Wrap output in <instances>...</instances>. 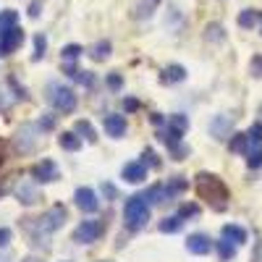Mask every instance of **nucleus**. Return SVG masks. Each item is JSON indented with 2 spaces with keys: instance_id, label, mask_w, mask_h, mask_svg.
<instances>
[{
  "instance_id": "obj_1",
  "label": "nucleus",
  "mask_w": 262,
  "mask_h": 262,
  "mask_svg": "<svg viewBox=\"0 0 262 262\" xmlns=\"http://www.w3.org/2000/svg\"><path fill=\"white\" fill-rule=\"evenodd\" d=\"M194 189H196V196L205 200L215 212H223L228 207V200H231V191L228 186L223 184V179H217L215 173H196L194 176Z\"/></svg>"
},
{
  "instance_id": "obj_2",
  "label": "nucleus",
  "mask_w": 262,
  "mask_h": 262,
  "mask_svg": "<svg viewBox=\"0 0 262 262\" xmlns=\"http://www.w3.org/2000/svg\"><path fill=\"white\" fill-rule=\"evenodd\" d=\"M66 215H69V212H66V207H63V205H55V207H50L45 215L34 217V221L29 217V221L24 223V228L32 233V242H34V244L48 247V244H45V236H50L53 231H58V228L66 223Z\"/></svg>"
},
{
  "instance_id": "obj_3",
  "label": "nucleus",
  "mask_w": 262,
  "mask_h": 262,
  "mask_svg": "<svg viewBox=\"0 0 262 262\" xmlns=\"http://www.w3.org/2000/svg\"><path fill=\"white\" fill-rule=\"evenodd\" d=\"M123 221L131 231H139L147 226L149 221V202L144 194H134L126 200V207H123Z\"/></svg>"
},
{
  "instance_id": "obj_4",
  "label": "nucleus",
  "mask_w": 262,
  "mask_h": 262,
  "mask_svg": "<svg viewBox=\"0 0 262 262\" xmlns=\"http://www.w3.org/2000/svg\"><path fill=\"white\" fill-rule=\"evenodd\" d=\"M105 233V223L102 221H81L74 231V242L76 244H95L97 238Z\"/></svg>"
},
{
  "instance_id": "obj_5",
  "label": "nucleus",
  "mask_w": 262,
  "mask_h": 262,
  "mask_svg": "<svg viewBox=\"0 0 262 262\" xmlns=\"http://www.w3.org/2000/svg\"><path fill=\"white\" fill-rule=\"evenodd\" d=\"M37 131H42L39 126H32V123H24L18 131H16V139H13V147L16 152H21V155H27V152H34L39 137H37Z\"/></svg>"
},
{
  "instance_id": "obj_6",
  "label": "nucleus",
  "mask_w": 262,
  "mask_h": 262,
  "mask_svg": "<svg viewBox=\"0 0 262 262\" xmlns=\"http://www.w3.org/2000/svg\"><path fill=\"white\" fill-rule=\"evenodd\" d=\"M50 102L58 113H74L76 111V95L69 86H50Z\"/></svg>"
},
{
  "instance_id": "obj_7",
  "label": "nucleus",
  "mask_w": 262,
  "mask_h": 262,
  "mask_svg": "<svg viewBox=\"0 0 262 262\" xmlns=\"http://www.w3.org/2000/svg\"><path fill=\"white\" fill-rule=\"evenodd\" d=\"M21 42H24V32H21L18 27L3 29V32H0V58L13 55V53L21 48Z\"/></svg>"
},
{
  "instance_id": "obj_8",
  "label": "nucleus",
  "mask_w": 262,
  "mask_h": 262,
  "mask_svg": "<svg viewBox=\"0 0 262 262\" xmlns=\"http://www.w3.org/2000/svg\"><path fill=\"white\" fill-rule=\"evenodd\" d=\"M32 179L37 184H53V181L60 179V170H58V165L53 160L45 158V160H39L37 165H32Z\"/></svg>"
},
{
  "instance_id": "obj_9",
  "label": "nucleus",
  "mask_w": 262,
  "mask_h": 262,
  "mask_svg": "<svg viewBox=\"0 0 262 262\" xmlns=\"http://www.w3.org/2000/svg\"><path fill=\"white\" fill-rule=\"evenodd\" d=\"M74 202H76V207H79L81 212H97V210H100V200H97V194H95L90 186L76 189Z\"/></svg>"
},
{
  "instance_id": "obj_10",
  "label": "nucleus",
  "mask_w": 262,
  "mask_h": 262,
  "mask_svg": "<svg viewBox=\"0 0 262 262\" xmlns=\"http://www.w3.org/2000/svg\"><path fill=\"white\" fill-rule=\"evenodd\" d=\"M186 249H189V254L202 257V254H207L212 249V242H210V236H205V233H191L186 238Z\"/></svg>"
},
{
  "instance_id": "obj_11",
  "label": "nucleus",
  "mask_w": 262,
  "mask_h": 262,
  "mask_svg": "<svg viewBox=\"0 0 262 262\" xmlns=\"http://www.w3.org/2000/svg\"><path fill=\"white\" fill-rule=\"evenodd\" d=\"M102 126H105V131H107V137H113V139H121V137L126 134V116L111 113V116H105Z\"/></svg>"
},
{
  "instance_id": "obj_12",
  "label": "nucleus",
  "mask_w": 262,
  "mask_h": 262,
  "mask_svg": "<svg viewBox=\"0 0 262 262\" xmlns=\"http://www.w3.org/2000/svg\"><path fill=\"white\" fill-rule=\"evenodd\" d=\"M13 194L18 196V202H21V205H37V202H39V191H37V186L29 184V181L16 184Z\"/></svg>"
},
{
  "instance_id": "obj_13",
  "label": "nucleus",
  "mask_w": 262,
  "mask_h": 262,
  "mask_svg": "<svg viewBox=\"0 0 262 262\" xmlns=\"http://www.w3.org/2000/svg\"><path fill=\"white\" fill-rule=\"evenodd\" d=\"M121 176L128 181V184H142L147 179V165L144 163H126L123 170H121Z\"/></svg>"
},
{
  "instance_id": "obj_14",
  "label": "nucleus",
  "mask_w": 262,
  "mask_h": 262,
  "mask_svg": "<svg viewBox=\"0 0 262 262\" xmlns=\"http://www.w3.org/2000/svg\"><path fill=\"white\" fill-rule=\"evenodd\" d=\"M210 134L215 139H228L231 137V118L228 116H215L210 123Z\"/></svg>"
},
{
  "instance_id": "obj_15",
  "label": "nucleus",
  "mask_w": 262,
  "mask_h": 262,
  "mask_svg": "<svg viewBox=\"0 0 262 262\" xmlns=\"http://www.w3.org/2000/svg\"><path fill=\"white\" fill-rule=\"evenodd\" d=\"M160 79H163V84H179V81L186 79V69H184V66H179V63H170V66H165V69H163Z\"/></svg>"
},
{
  "instance_id": "obj_16",
  "label": "nucleus",
  "mask_w": 262,
  "mask_h": 262,
  "mask_svg": "<svg viewBox=\"0 0 262 262\" xmlns=\"http://www.w3.org/2000/svg\"><path fill=\"white\" fill-rule=\"evenodd\" d=\"M58 144L66 152H76V149H81V137L76 134V131H63V134L58 137Z\"/></svg>"
},
{
  "instance_id": "obj_17",
  "label": "nucleus",
  "mask_w": 262,
  "mask_h": 262,
  "mask_svg": "<svg viewBox=\"0 0 262 262\" xmlns=\"http://www.w3.org/2000/svg\"><path fill=\"white\" fill-rule=\"evenodd\" d=\"M259 18H262V13H259V11L247 8V11L238 13V27H242V29H254V27L259 24Z\"/></svg>"
},
{
  "instance_id": "obj_18",
  "label": "nucleus",
  "mask_w": 262,
  "mask_h": 262,
  "mask_svg": "<svg viewBox=\"0 0 262 262\" xmlns=\"http://www.w3.org/2000/svg\"><path fill=\"white\" fill-rule=\"evenodd\" d=\"M217 254H221L223 262H231L236 257V242H231V238L223 236V242H217Z\"/></svg>"
},
{
  "instance_id": "obj_19",
  "label": "nucleus",
  "mask_w": 262,
  "mask_h": 262,
  "mask_svg": "<svg viewBox=\"0 0 262 262\" xmlns=\"http://www.w3.org/2000/svg\"><path fill=\"white\" fill-rule=\"evenodd\" d=\"M74 131H76V134H79V137H84L86 142H92V144L97 142V131L92 128V123H90V121H76V126H74Z\"/></svg>"
},
{
  "instance_id": "obj_20",
  "label": "nucleus",
  "mask_w": 262,
  "mask_h": 262,
  "mask_svg": "<svg viewBox=\"0 0 262 262\" xmlns=\"http://www.w3.org/2000/svg\"><path fill=\"white\" fill-rule=\"evenodd\" d=\"M228 147H231V152H242V155H247L252 144H249V137L247 134H233L231 142H228Z\"/></svg>"
},
{
  "instance_id": "obj_21",
  "label": "nucleus",
  "mask_w": 262,
  "mask_h": 262,
  "mask_svg": "<svg viewBox=\"0 0 262 262\" xmlns=\"http://www.w3.org/2000/svg\"><path fill=\"white\" fill-rule=\"evenodd\" d=\"M223 236L226 238H231V242H236V244H244L247 242V231L242 228V226H223Z\"/></svg>"
},
{
  "instance_id": "obj_22",
  "label": "nucleus",
  "mask_w": 262,
  "mask_h": 262,
  "mask_svg": "<svg viewBox=\"0 0 262 262\" xmlns=\"http://www.w3.org/2000/svg\"><path fill=\"white\" fill-rule=\"evenodd\" d=\"M90 58H92V60H97V63H100V60H105V58H111V42H107V39H100L97 45L90 50Z\"/></svg>"
},
{
  "instance_id": "obj_23",
  "label": "nucleus",
  "mask_w": 262,
  "mask_h": 262,
  "mask_svg": "<svg viewBox=\"0 0 262 262\" xmlns=\"http://www.w3.org/2000/svg\"><path fill=\"white\" fill-rule=\"evenodd\" d=\"M144 196L149 205H163L168 200V191H165V186H152L149 191H144Z\"/></svg>"
},
{
  "instance_id": "obj_24",
  "label": "nucleus",
  "mask_w": 262,
  "mask_h": 262,
  "mask_svg": "<svg viewBox=\"0 0 262 262\" xmlns=\"http://www.w3.org/2000/svg\"><path fill=\"white\" fill-rule=\"evenodd\" d=\"M181 226H184V217L181 215H170V217H165V221L160 223V231L163 233H176V231H181Z\"/></svg>"
},
{
  "instance_id": "obj_25",
  "label": "nucleus",
  "mask_w": 262,
  "mask_h": 262,
  "mask_svg": "<svg viewBox=\"0 0 262 262\" xmlns=\"http://www.w3.org/2000/svg\"><path fill=\"white\" fill-rule=\"evenodd\" d=\"M247 165H249V168H262V144H259V147H249V152H247Z\"/></svg>"
},
{
  "instance_id": "obj_26",
  "label": "nucleus",
  "mask_w": 262,
  "mask_h": 262,
  "mask_svg": "<svg viewBox=\"0 0 262 262\" xmlns=\"http://www.w3.org/2000/svg\"><path fill=\"white\" fill-rule=\"evenodd\" d=\"M81 53H84V50H81L79 45H66V48L60 50V58H63V63H74Z\"/></svg>"
},
{
  "instance_id": "obj_27",
  "label": "nucleus",
  "mask_w": 262,
  "mask_h": 262,
  "mask_svg": "<svg viewBox=\"0 0 262 262\" xmlns=\"http://www.w3.org/2000/svg\"><path fill=\"white\" fill-rule=\"evenodd\" d=\"M184 189H186V181H184L181 176L170 179V181H168V186H165V191H168V200H170V196H176L179 191H184Z\"/></svg>"
},
{
  "instance_id": "obj_28",
  "label": "nucleus",
  "mask_w": 262,
  "mask_h": 262,
  "mask_svg": "<svg viewBox=\"0 0 262 262\" xmlns=\"http://www.w3.org/2000/svg\"><path fill=\"white\" fill-rule=\"evenodd\" d=\"M168 126H173L176 131H181V134H186V128H189V118H186V116H181V113H176V116H170V118H168Z\"/></svg>"
},
{
  "instance_id": "obj_29",
  "label": "nucleus",
  "mask_w": 262,
  "mask_h": 262,
  "mask_svg": "<svg viewBox=\"0 0 262 262\" xmlns=\"http://www.w3.org/2000/svg\"><path fill=\"white\" fill-rule=\"evenodd\" d=\"M45 50H48L45 34H37V37H34V55H32V60H39L42 55H45Z\"/></svg>"
},
{
  "instance_id": "obj_30",
  "label": "nucleus",
  "mask_w": 262,
  "mask_h": 262,
  "mask_svg": "<svg viewBox=\"0 0 262 262\" xmlns=\"http://www.w3.org/2000/svg\"><path fill=\"white\" fill-rule=\"evenodd\" d=\"M16 18H18L16 11H3L0 13V32L8 29V27H16Z\"/></svg>"
},
{
  "instance_id": "obj_31",
  "label": "nucleus",
  "mask_w": 262,
  "mask_h": 262,
  "mask_svg": "<svg viewBox=\"0 0 262 262\" xmlns=\"http://www.w3.org/2000/svg\"><path fill=\"white\" fill-rule=\"evenodd\" d=\"M247 137H249V144H252V147H259V144H262V123H254V126L247 131Z\"/></svg>"
},
{
  "instance_id": "obj_32",
  "label": "nucleus",
  "mask_w": 262,
  "mask_h": 262,
  "mask_svg": "<svg viewBox=\"0 0 262 262\" xmlns=\"http://www.w3.org/2000/svg\"><path fill=\"white\" fill-rule=\"evenodd\" d=\"M205 37L212 39V42H221V39H223V27H221V24H210V27L205 29Z\"/></svg>"
},
{
  "instance_id": "obj_33",
  "label": "nucleus",
  "mask_w": 262,
  "mask_h": 262,
  "mask_svg": "<svg viewBox=\"0 0 262 262\" xmlns=\"http://www.w3.org/2000/svg\"><path fill=\"white\" fill-rule=\"evenodd\" d=\"M160 0H142L139 3V13L137 16H152V8H155Z\"/></svg>"
},
{
  "instance_id": "obj_34",
  "label": "nucleus",
  "mask_w": 262,
  "mask_h": 262,
  "mask_svg": "<svg viewBox=\"0 0 262 262\" xmlns=\"http://www.w3.org/2000/svg\"><path fill=\"white\" fill-rule=\"evenodd\" d=\"M142 158H144V165H149V168H158V165H160L158 155H155L152 149H144V152H142Z\"/></svg>"
},
{
  "instance_id": "obj_35",
  "label": "nucleus",
  "mask_w": 262,
  "mask_h": 262,
  "mask_svg": "<svg viewBox=\"0 0 262 262\" xmlns=\"http://www.w3.org/2000/svg\"><path fill=\"white\" fill-rule=\"evenodd\" d=\"M179 215L181 217H196V215H200V207H196V205H181Z\"/></svg>"
},
{
  "instance_id": "obj_36",
  "label": "nucleus",
  "mask_w": 262,
  "mask_h": 262,
  "mask_svg": "<svg viewBox=\"0 0 262 262\" xmlns=\"http://www.w3.org/2000/svg\"><path fill=\"white\" fill-rule=\"evenodd\" d=\"M79 84H84V86H92V81H95V76L90 74V71H76V76H74Z\"/></svg>"
},
{
  "instance_id": "obj_37",
  "label": "nucleus",
  "mask_w": 262,
  "mask_h": 262,
  "mask_svg": "<svg viewBox=\"0 0 262 262\" xmlns=\"http://www.w3.org/2000/svg\"><path fill=\"white\" fill-rule=\"evenodd\" d=\"M249 69H252V74H254L257 79H262V55L252 58V63H249Z\"/></svg>"
},
{
  "instance_id": "obj_38",
  "label": "nucleus",
  "mask_w": 262,
  "mask_h": 262,
  "mask_svg": "<svg viewBox=\"0 0 262 262\" xmlns=\"http://www.w3.org/2000/svg\"><path fill=\"white\" fill-rule=\"evenodd\" d=\"M42 131H50L53 126H55V116H45V118H39V123H37Z\"/></svg>"
},
{
  "instance_id": "obj_39",
  "label": "nucleus",
  "mask_w": 262,
  "mask_h": 262,
  "mask_svg": "<svg viewBox=\"0 0 262 262\" xmlns=\"http://www.w3.org/2000/svg\"><path fill=\"white\" fill-rule=\"evenodd\" d=\"M121 84H123V81H121V76H118V74H111V76H107V86H111L113 92H118V90H121Z\"/></svg>"
},
{
  "instance_id": "obj_40",
  "label": "nucleus",
  "mask_w": 262,
  "mask_h": 262,
  "mask_svg": "<svg viewBox=\"0 0 262 262\" xmlns=\"http://www.w3.org/2000/svg\"><path fill=\"white\" fill-rule=\"evenodd\" d=\"M39 11H42V3H39V0H34V3H29V18H39Z\"/></svg>"
},
{
  "instance_id": "obj_41",
  "label": "nucleus",
  "mask_w": 262,
  "mask_h": 262,
  "mask_svg": "<svg viewBox=\"0 0 262 262\" xmlns=\"http://www.w3.org/2000/svg\"><path fill=\"white\" fill-rule=\"evenodd\" d=\"M11 244V231L8 228H0V249Z\"/></svg>"
},
{
  "instance_id": "obj_42",
  "label": "nucleus",
  "mask_w": 262,
  "mask_h": 262,
  "mask_svg": "<svg viewBox=\"0 0 262 262\" xmlns=\"http://www.w3.org/2000/svg\"><path fill=\"white\" fill-rule=\"evenodd\" d=\"M8 105H11V100L6 97V90L0 86V111H8Z\"/></svg>"
},
{
  "instance_id": "obj_43",
  "label": "nucleus",
  "mask_w": 262,
  "mask_h": 262,
  "mask_svg": "<svg viewBox=\"0 0 262 262\" xmlns=\"http://www.w3.org/2000/svg\"><path fill=\"white\" fill-rule=\"evenodd\" d=\"M123 105H126V111H137V107H139V102H137V100H131V97H128Z\"/></svg>"
},
{
  "instance_id": "obj_44",
  "label": "nucleus",
  "mask_w": 262,
  "mask_h": 262,
  "mask_svg": "<svg viewBox=\"0 0 262 262\" xmlns=\"http://www.w3.org/2000/svg\"><path fill=\"white\" fill-rule=\"evenodd\" d=\"M102 191H105L107 196H116V189H113L111 184H102Z\"/></svg>"
},
{
  "instance_id": "obj_45",
  "label": "nucleus",
  "mask_w": 262,
  "mask_h": 262,
  "mask_svg": "<svg viewBox=\"0 0 262 262\" xmlns=\"http://www.w3.org/2000/svg\"><path fill=\"white\" fill-rule=\"evenodd\" d=\"M152 123L160 126V123H163V116H160V113H152Z\"/></svg>"
},
{
  "instance_id": "obj_46",
  "label": "nucleus",
  "mask_w": 262,
  "mask_h": 262,
  "mask_svg": "<svg viewBox=\"0 0 262 262\" xmlns=\"http://www.w3.org/2000/svg\"><path fill=\"white\" fill-rule=\"evenodd\" d=\"M3 160H6L3 158V142H0V165H3Z\"/></svg>"
},
{
  "instance_id": "obj_47",
  "label": "nucleus",
  "mask_w": 262,
  "mask_h": 262,
  "mask_svg": "<svg viewBox=\"0 0 262 262\" xmlns=\"http://www.w3.org/2000/svg\"><path fill=\"white\" fill-rule=\"evenodd\" d=\"M0 262H11V257L8 254H0Z\"/></svg>"
},
{
  "instance_id": "obj_48",
  "label": "nucleus",
  "mask_w": 262,
  "mask_h": 262,
  "mask_svg": "<svg viewBox=\"0 0 262 262\" xmlns=\"http://www.w3.org/2000/svg\"><path fill=\"white\" fill-rule=\"evenodd\" d=\"M24 262H37V259H32V257H29V259H24Z\"/></svg>"
},
{
  "instance_id": "obj_49",
  "label": "nucleus",
  "mask_w": 262,
  "mask_h": 262,
  "mask_svg": "<svg viewBox=\"0 0 262 262\" xmlns=\"http://www.w3.org/2000/svg\"><path fill=\"white\" fill-rule=\"evenodd\" d=\"M0 196H3V189H0Z\"/></svg>"
}]
</instances>
